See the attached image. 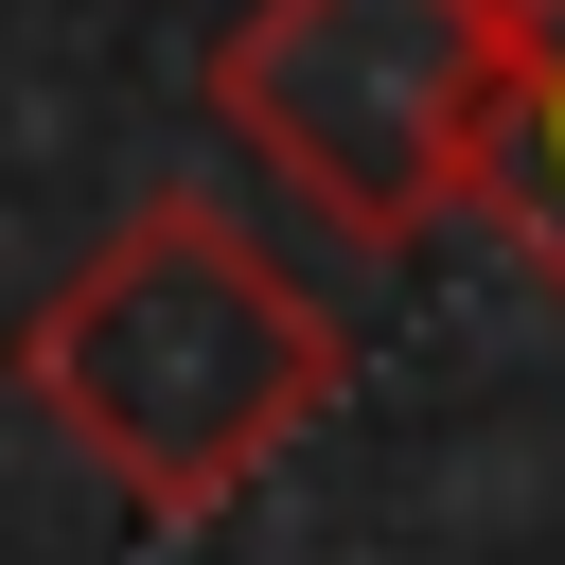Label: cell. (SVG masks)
Wrapping results in <instances>:
<instances>
[{"instance_id":"obj_1","label":"cell","mask_w":565,"mask_h":565,"mask_svg":"<svg viewBox=\"0 0 565 565\" xmlns=\"http://www.w3.org/2000/svg\"><path fill=\"white\" fill-rule=\"evenodd\" d=\"M335 388H353L335 300H318L247 212H212L194 177L141 194V212H106V230L71 247V282L18 318V406H35L141 530L230 512Z\"/></svg>"},{"instance_id":"obj_2","label":"cell","mask_w":565,"mask_h":565,"mask_svg":"<svg viewBox=\"0 0 565 565\" xmlns=\"http://www.w3.org/2000/svg\"><path fill=\"white\" fill-rule=\"evenodd\" d=\"M212 124L353 247H424L477 194L494 18L477 0H247L212 35Z\"/></svg>"},{"instance_id":"obj_3","label":"cell","mask_w":565,"mask_h":565,"mask_svg":"<svg viewBox=\"0 0 565 565\" xmlns=\"http://www.w3.org/2000/svg\"><path fill=\"white\" fill-rule=\"evenodd\" d=\"M477 18H494V124H477L459 212H494L530 247V282L565 300V0H477Z\"/></svg>"}]
</instances>
